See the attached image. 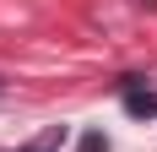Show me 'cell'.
I'll list each match as a JSON object with an SVG mask.
<instances>
[{"label":"cell","mask_w":157,"mask_h":152,"mask_svg":"<svg viewBox=\"0 0 157 152\" xmlns=\"http://www.w3.org/2000/svg\"><path fill=\"white\" fill-rule=\"evenodd\" d=\"M60 141H65V125H54V130H44L38 141H27L22 152H60Z\"/></svg>","instance_id":"obj_1"},{"label":"cell","mask_w":157,"mask_h":152,"mask_svg":"<svg viewBox=\"0 0 157 152\" xmlns=\"http://www.w3.org/2000/svg\"><path fill=\"white\" fill-rule=\"evenodd\" d=\"M76 152H109V136H103V130H81Z\"/></svg>","instance_id":"obj_3"},{"label":"cell","mask_w":157,"mask_h":152,"mask_svg":"<svg viewBox=\"0 0 157 152\" xmlns=\"http://www.w3.org/2000/svg\"><path fill=\"white\" fill-rule=\"evenodd\" d=\"M125 109L130 114H157V92H125Z\"/></svg>","instance_id":"obj_2"}]
</instances>
